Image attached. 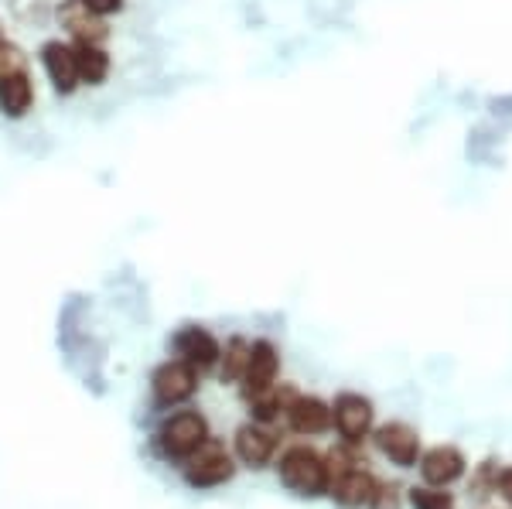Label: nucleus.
Segmentation results:
<instances>
[{
    "label": "nucleus",
    "instance_id": "5",
    "mask_svg": "<svg viewBox=\"0 0 512 509\" xmlns=\"http://www.w3.org/2000/svg\"><path fill=\"white\" fill-rule=\"evenodd\" d=\"M151 390H154V400H158L161 407H175V404H185V400L198 390V376L188 363L171 359V363L154 369Z\"/></svg>",
    "mask_w": 512,
    "mask_h": 509
},
{
    "label": "nucleus",
    "instance_id": "18",
    "mask_svg": "<svg viewBox=\"0 0 512 509\" xmlns=\"http://www.w3.org/2000/svg\"><path fill=\"white\" fill-rule=\"evenodd\" d=\"M410 506L414 509H454V496L441 486H414L410 489Z\"/></svg>",
    "mask_w": 512,
    "mask_h": 509
},
{
    "label": "nucleus",
    "instance_id": "21",
    "mask_svg": "<svg viewBox=\"0 0 512 509\" xmlns=\"http://www.w3.org/2000/svg\"><path fill=\"white\" fill-rule=\"evenodd\" d=\"M495 492H502V499L512 506V469H502L495 475Z\"/></svg>",
    "mask_w": 512,
    "mask_h": 509
},
{
    "label": "nucleus",
    "instance_id": "13",
    "mask_svg": "<svg viewBox=\"0 0 512 509\" xmlns=\"http://www.w3.org/2000/svg\"><path fill=\"white\" fill-rule=\"evenodd\" d=\"M284 417H287V424H291V431L297 434H325L328 428H332V407L325 404L321 397H297L287 404L284 410Z\"/></svg>",
    "mask_w": 512,
    "mask_h": 509
},
{
    "label": "nucleus",
    "instance_id": "8",
    "mask_svg": "<svg viewBox=\"0 0 512 509\" xmlns=\"http://www.w3.org/2000/svg\"><path fill=\"white\" fill-rule=\"evenodd\" d=\"M376 448L400 469H414L420 458V434L407 421H390L376 428Z\"/></svg>",
    "mask_w": 512,
    "mask_h": 509
},
{
    "label": "nucleus",
    "instance_id": "1",
    "mask_svg": "<svg viewBox=\"0 0 512 509\" xmlns=\"http://www.w3.org/2000/svg\"><path fill=\"white\" fill-rule=\"evenodd\" d=\"M280 482L297 496H321L328 492V462L308 445H294L280 458Z\"/></svg>",
    "mask_w": 512,
    "mask_h": 509
},
{
    "label": "nucleus",
    "instance_id": "15",
    "mask_svg": "<svg viewBox=\"0 0 512 509\" xmlns=\"http://www.w3.org/2000/svg\"><path fill=\"white\" fill-rule=\"evenodd\" d=\"M59 18H62L65 28L72 31V38L76 41H93V45H99V41L106 38L103 18L89 11V7H82L79 0H65V4L59 7Z\"/></svg>",
    "mask_w": 512,
    "mask_h": 509
},
{
    "label": "nucleus",
    "instance_id": "14",
    "mask_svg": "<svg viewBox=\"0 0 512 509\" xmlns=\"http://www.w3.org/2000/svg\"><path fill=\"white\" fill-rule=\"evenodd\" d=\"M277 451V438L263 428L260 421L256 424H243V428L236 431V455L243 465H250V469H263V465L274 458Z\"/></svg>",
    "mask_w": 512,
    "mask_h": 509
},
{
    "label": "nucleus",
    "instance_id": "4",
    "mask_svg": "<svg viewBox=\"0 0 512 509\" xmlns=\"http://www.w3.org/2000/svg\"><path fill=\"white\" fill-rule=\"evenodd\" d=\"M332 424L345 438V445H359L373 431V404L362 393H338L332 404Z\"/></svg>",
    "mask_w": 512,
    "mask_h": 509
},
{
    "label": "nucleus",
    "instance_id": "2",
    "mask_svg": "<svg viewBox=\"0 0 512 509\" xmlns=\"http://www.w3.org/2000/svg\"><path fill=\"white\" fill-rule=\"evenodd\" d=\"M185 462V482L195 489H212V486H222V482L233 479L236 465H233V455L226 451V445L219 441L205 438L192 455L181 458Z\"/></svg>",
    "mask_w": 512,
    "mask_h": 509
},
{
    "label": "nucleus",
    "instance_id": "10",
    "mask_svg": "<svg viewBox=\"0 0 512 509\" xmlns=\"http://www.w3.org/2000/svg\"><path fill=\"white\" fill-rule=\"evenodd\" d=\"M175 352H178L181 363H188L198 373V369H212L219 363L222 346L216 342V335H212L209 328L188 325L175 335Z\"/></svg>",
    "mask_w": 512,
    "mask_h": 509
},
{
    "label": "nucleus",
    "instance_id": "12",
    "mask_svg": "<svg viewBox=\"0 0 512 509\" xmlns=\"http://www.w3.org/2000/svg\"><path fill=\"white\" fill-rule=\"evenodd\" d=\"M31 103H35V86H31V76L24 72V65L0 69V113L18 120L31 110Z\"/></svg>",
    "mask_w": 512,
    "mask_h": 509
},
{
    "label": "nucleus",
    "instance_id": "19",
    "mask_svg": "<svg viewBox=\"0 0 512 509\" xmlns=\"http://www.w3.org/2000/svg\"><path fill=\"white\" fill-rule=\"evenodd\" d=\"M369 509H400V489L396 486H376Z\"/></svg>",
    "mask_w": 512,
    "mask_h": 509
},
{
    "label": "nucleus",
    "instance_id": "7",
    "mask_svg": "<svg viewBox=\"0 0 512 509\" xmlns=\"http://www.w3.org/2000/svg\"><path fill=\"white\" fill-rule=\"evenodd\" d=\"M41 65H45V76L59 96H72L82 86L79 65H76V48L65 45V41H59V38L45 41V45H41Z\"/></svg>",
    "mask_w": 512,
    "mask_h": 509
},
{
    "label": "nucleus",
    "instance_id": "17",
    "mask_svg": "<svg viewBox=\"0 0 512 509\" xmlns=\"http://www.w3.org/2000/svg\"><path fill=\"white\" fill-rule=\"evenodd\" d=\"M250 346H253V342L233 339L226 346V356H219V359H226V363H222V380H226V383H239V380H243L246 359H250Z\"/></svg>",
    "mask_w": 512,
    "mask_h": 509
},
{
    "label": "nucleus",
    "instance_id": "16",
    "mask_svg": "<svg viewBox=\"0 0 512 509\" xmlns=\"http://www.w3.org/2000/svg\"><path fill=\"white\" fill-rule=\"evenodd\" d=\"M76 65H79V82L86 86H99L106 76H110V55L103 52L93 41H76Z\"/></svg>",
    "mask_w": 512,
    "mask_h": 509
},
{
    "label": "nucleus",
    "instance_id": "20",
    "mask_svg": "<svg viewBox=\"0 0 512 509\" xmlns=\"http://www.w3.org/2000/svg\"><path fill=\"white\" fill-rule=\"evenodd\" d=\"M82 7H89L93 14H99V18H110V14H117L123 7V0H79Z\"/></svg>",
    "mask_w": 512,
    "mask_h": 509
},
{
    "label": "nucleus",
    "instance_id": "9",
    "mask_svg": "<svg viewBox=\"0 0 512 509\" xmlns=\"http://www.w3.org/2000/svg\"><path fill=\"white\" fill-rule=\"evenodd\" d=\"M417 465H420V475H424L427 486L448 489L451 482H458L461 475H465L468 458L461 455V448H454V445H437L431 451H424V455L417 458Z\"/></svg>",
    "mask_w": 512,
    "mask_h": 509
},
{
    "label": "nucleus",
    "instance_id": "6",
    "mask_svg": "<svg viewBox=\"0 0 512 509\" xmlns=\"http://www.w3.org/2000/svg\"><path fill=\"white\" fill-rule=\"evenodd\" d=\"M277 373H280V356L274 349V342L260 339L250 346V359H246V369H243V393L246 400L260 397V393L274 390L277 387Z\"/></svg>",
    "mask_w": 512,
    "mask_h": 509
},
{
    "label": "nucleus",
    "instance_id": "11",
    "mask_svg": "<svg viewBox=\"0 0 512 509\" xmlns=\"http://www.w3.org/2000/svg\"><path fill=\"white\" fill-rule=\"evenodd\" d=\"M366 465V462H362ZM362 465H352V469H345V472H338L328 479V492H332V499L338 506H345V509H359V506H369V499H373V492L379 482L369 475Z\"/></svg>",
    "mask_w": 512,
    "mask_h": 509
},
{
    "label": "nucleus",
    "instance_id": "3",
    "mask_svg": "<svg viewBox=\"0 0 512 509\" xmlns=\"http://www.w3.org/2000/svg\"><path fill=\"white\" fill-rule=\"evenodd\" d=\"M205 438H209V424H205V417L195 414V410H178V414H171L168 421L161 424V434H158L161 451L168 458H188Z\"/></svg>",
    "mask_w": 512,
    "mask_h": 509
}]
</instances>
